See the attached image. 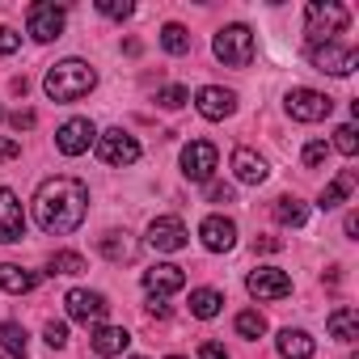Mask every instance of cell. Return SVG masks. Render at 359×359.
<instances>
[{"mask_svg":"<svg viewBox=\"0 0 359 359\" xmlns=\"http://www.w3.org/2000/svg\"><path fill=\"white\" fill-rule=\"evenodd\" d=\"M325 156H330V144H325V140L304 144V169H321V165H325Z\"/></svg>","mask_w":359,"mask_h":359,"instance_id":"cell-33","label":"cell"},{"mask_svg":"<svg viewBox=\"0 0 359 359\" xmlns=\"http://www.w3.org/2000/svg\"><path fill=\"white\" fill-rule=\"evenodd\" d=\"M148 245L161 250V254H177L187 245V224L177 220V216H156L148 224Z\"/></svg>","mask_w":359,"mask_h":359,"instance_id":"cell-12","label":"cell"},{"mask_svg":"<svg viewBox=\"0 0 359 359\" xmlns=\"http://www.w3.org/2000/svg\"><path fill=\"white\" fill-rule=\"evenodd\" d=\"M351 191H355V173H351V169H342V173L334 177V182L321 191V203H317V208H321V212H330V208H338Z\"/></svg>","mask_w":359,"mask_h":359,"instance_id":"cell-24","label":"cell"},{"mask_svg":"<svg viewBox=\"0 0 359 359\" xmlns=\"http://www.w3.org/2000/svg\"><path fill=\"white\" fill-rule=\"evenodd\" d=\"M169 359H187V355H169Z\"/></svg>","mask_w":359,"mask_h":359,"instance_id":"cell-43","label":"cell"},{"mask_svg":"<svg viewBox=\"0 0 359 359\" xmlns=\"http://www.w3.org/2000/svg\"><path fill=\"white\" fill-rule=\"evenodd\" d=\"M195 106H199L203 118L220 123V118H229V114L237 110V93H233V89H220V85H203V89L195 93Z\"/></svg>","mask_w":359,"mask_h":359,"instance_id":"cell-16","label":"cell"},{"mask_svg":"<svg viewBox=\"0 0 359 359\" xmlns=\"http://www.w3.org/2000/svg\"><path fill=\"white\" fill-rule=\"evenodd\" d=\"M5 156H22V144L18 140H0V161Z\"/></svg>","mask_w":359,"mask_h":359,"instance_id":"cell-41","label":"cell"},{"mask_svg":"<svg viewBox=\"0 0 359 359\" xmlns=\"http://www.w3.org/2000/svg\"><path fill=\"white\" fill-rule=\"evenodd\" d=\"M93 85H97V72H93L85 60H64V64H55V68L43 76V89H47L51 102H76V97H85Z\"/></svg>","mask_w":359,"mask_h":359,"instance_id":"cell-2","label":"cell"},{"mask_svg":"<svg viewBox=\"0 0 359 359\" xmlns=\"http://www.w3.org/2000/svg\"><path fill=\"white\" fill-rule=\"evenodd\" d=\"M89 212V187L76 182V177H47L34 195V220L43 233H76L81 220Z\"/></svg>","mask_w":359,"mask_h":359,"instance_id":"cell-1","label":"cell"},{"mask_svg":"<svg viewBox=\"0 0 359 359\" xmlns=\"http://www.w3.org/2000/svg\"><path fill=\"white\" fill-rule=\"evenodd\" d=\"M135 359H140V355H135Z\"/></svg>","mask_w":359,"mask_h":359,"instance_id":"cell-45","label":"cell"},{"mask_svg":"<svg viewBox=\"0 0 359 359\" xmlns=\"http://www.w3.org/2000/svg\"><path fill=\"white\" fill-rule=\"evenodd\" d=\"M0 346H5L9 355H26V346H30L26 325H18V321H0Z\"/></svg>","mask_w":359,"mask_h":359,"instance_id":"cell-25","label":"cell"},{"mask_svg":"<svg viewBox=\"0 0 359 359\" xmlns=\"http://www.w3.org/2000/svg\"><path fill=\"white\" fill-rule=\"evenodd\" d=\"M182 287H187V271L173 266V262H161V266L144 271V292H148L152 300H161V296H169V292H182Z\"/></svg>","mask_w":359,"mask_h":359,"instance_id":"cell-15","label":"cell"},{"mask_svg":"<svg viewBox=\"0 0 359 359\" xmlns=\"http://www.w3.org/2000/svg\"><path fill=\"white\" fill-rule=\"evenodd\" d=\"M161 47H165L169 55H187V51H191V34H187V26L169 22V26L161 30Z\"/></svg>","mask_w":359,"mask_h":359,"instance_id":"cell-28","label":"cell"},{"mask_svg":"<svg viewBox=\"0 0 359 359\" xmlns=\"http://www.w3.org/2000/svg\"><path fill=\"white\" fill-rule=\"evenodd\" d=\"M148 313H152V317H169V304H161V300H148Z\"/></svg>","mask_w":359,"mask_h":359,"instance_id":"cell-42","label":"cell"},{"mask_svg":"<svg viewBox=\"0 0 359 359\" xmlns=\"http://www.w3.org/2000/svg\"><path fill=\"white\" fill-rule=\"evenodd\" d=\"M330 110H334V97H325L317 89H292L287 93V114L296 123H321V118H330Z\"/></svg>","mask_w":359,"mask_h":359,"instance_id":"cell-6","label":"cell"},{"mask_svg":"<svg viewBox=\"0 0 359 359\" xmlns=\"http://www.w3.org/2000/svg\"><path fill=\"white\" fill-rule=\"evenodd\" d=\"M346 22H351V13L338 5V0H313V5L304 9V30H309L313 47L317 43H334V34L346 30Z\"/></svg>","mask_w":359,"mask_h":359,"instance_id":"cell-3","label":"cell"},{"mask_svg":"<svg viewBox=\"0 0 359 359\" xmlns=\"http://www.w3.org/2000/svg\"><path fill=\"white\" fill-rule=\"evenodd\" d=\"M220 304H224V296H220V292H212V287L191 292V313H195V317H203V321H208V317H216V313H220Z\"/></svg>","mask_w":359,"mask_h":359,"instance_id":"cell-27","label":"cell"},{"mask_svg":"<svg viewBox=\"0 0 359 359\" xmlns=\"http://www.w3.org/2000/svg\"><path fill=\"white\" fill-rule=\"evenodd\" d=\"M216 161H220V152H216L212 140H191L182 148V173L191 177V182H208L212 169H216Z\"/></svg>","mask_w":359,"mask_h":359,"instance_id":"cell-9","label":"cell"},{"mask_svg":"<svg viewBox=\"0 0 359 359\" xmlns=\"http://www.w3.org/2000/svg\"><path fill=\"white\" fill-rule=\"evenodd\" d=\"M64 304H68V317L72 321H85V325H102V317H106V296L102 292H85V287H72L68 296H64Z\"/></svg>","mask_w":359,"mask_h":359,"instance_id":"cell-11","label":"cell"},{"mask_svg":"<svg viewBox=\"0 0 359 359\" xmlns=\"http://www.w3.org/2000/svg\"><path fill=\"white\" fill-rule=\"evenodd\" d=\"M187 102H191V93H187L182 85H169V89L156 93V106H161V110H177V106H187Z\"/></svg>","mask_w":359,"mask_h":359,"instance_id":"cell-32","label":"cell"},{"mask_svg":"<svg viewBox=\"0 0 359 359\" xmlns=\"http://www.w3.org/2000/svg\"><path fill=\"white\" fill-rule=\"evenodd\" d=\"M199 359H229V351H224L220 342H203V351H199Z\"/></svg>","mask_w":359,"mask_h":359,"instance_id":"cell-39","label":"cell"},{"mask_svg":"<svg viewBox=\"0 0 359 359\" xmlns=\"http://www.w3.org/2000/svg\"><path fill=\"white\" fill-rule=\"evenodd\" d=\"M245 287L258 300H283V296H292V275L279 271V266H258V271H250Z\"/></svg>","mask_w":359,"mask_h":359,"instance_id":"cell-8","label":"cell"},{"mask_svg":"<svg viewBox=\"0 0 359 359\" xmlns=\"http://www.w3.org/2000/svg\"><path fill=\"white\" fill-rule=\"evenodd\" d=\"M283 241L279 237H254V254H279Z\"/></svg>","mask_w":359,"mask_h":359,"instance_id":"cell-38","label":"cell"},{"mask_svg":"<svg viewBox=\"0 0 359 359\" xmlns=\"http://www.w3.org/2000/svg\"><path fill=\"white\" fill-rule=\"evenodd\" d=\"M325 330H330V338H338V342H355V338H359V313H355L351 304H338V309L325 317Z\"/></svg>","mask_w":359,"mask_h":359,"instance_id":"cell-19","label":"cell"},{"mask_svg":"<svg viewBox=\"0 0 359 359\" xmlns=\"http://www.w3.org/2000/svg\"><path fill=\"white\" fill-rule=\"evenodd\" d=\"M22 47V34H13L9 26H0V55H13Z\"/></svg>","mask_w":359,"mask_h":359,"instance_id":"cell-36","label":"cell"},{"mask_svg":"<svg viewBox=\"0 0 359 359\" xmlns=\"http://www.w3.org/2000/svg\"><path fill=\"white\" fill-rule=\"evenodd\" d=\"M309 60H313L317 72L351 76L355 64H359V51H355V47H338V43H317V47H309Z\"/></svg>","mask_w":359,"mask_h":359,"instance_id":"cell-5","label":"cell"},{"mask_svg":"<svg viewBox=\"0 0 359 359\" xmlns=\"http://www.w3.org/2000/svg\"><path fill=\"white\" fill-rule=\"evenodd\" d=\"M313 351H317V342L304 330H283L279 334V355L283 359H313Z\"/></svg>","mask_w":359,"mask_h":359,"instance_id":"cell-22","label":"cell"},{"mask_svg":"<svg viewBox=\"0 0 359 359\" xmlns=\"http://www.w3.org/2000/svg\"><path fill=\"white\" fill-rule=\"evenodd\" d=\"M34 275L26 271V266H18V262H0V287H5L9 296H26V292H34Z\"/></svg>","mask_w":359,"mask_h":359,"instance_id":"cell-21","label":"cell"},{"mask_svg":"<svg viewBox=\"0 0 359 359\" xmlns=\"http://www.w3.org/2000/svg\"><path fill=\"white\" fill-rule=\"evenodd\" d=\"M5 359H18V355H5Z\"/></svg>","mask_w":359,"mask_h":359,"instance_id":"cell-44","label":"cell"},{"mask_svg":"<svg viewBox=\"0 0 359 359\" xmlns=\"http://www.w3.org/2000/svg\"><path fill=\"white\" fill-rule=\"evenodd\" d=\"M216 60L229 68H250L254 64V30L250 26H224L216 34Z\"/></svg>","mask_w":359,"mask_h":359,"instance_id":"cell-4","label":"cell"},{"mask_svg":"<svg viewBox=\"0 0 359 359\" xmlns=\"http://www.w3.org/2000/svg\"><path fill=\"white\" fill-rule=\"evenodd\" d=\"M97 250H102L110 262H131V258H135V241H131L127 233H106V237L97 241Z\"/></svg>","mask_w":359,"mask_h":359,"instance_id":"cell-23","label":"cell"},{"mask_svg":"<svg viewBox=\"0 0 359 359\" xmlns=\"http://www.w3.org/2000/svg\"><path fill=\"white\" fill-rule=\"evenodd\" d=\"M97 13H106V18H131V5L127 0H97Z\"/></svg>","mask_w":359,"mask_h":359,"instance_id":"cell-35","label":"cell"},{"mask_svg":"<svg viewBox=\"0 0 359 359\" xmlns=\"http://www.w3.org/2000/svg\"><path fill=\"white\" fill-rule=\"evenodd\" d=\"M208 199H212V203H233V187L212 182V187H208Z\"/></svg>","mask_w":359,"mask_h":359,"instance_id":"cell-37","label":"cell"},{"mask_svg":"<svg viewBox=\"0 0 359 359\" xmlns=\"http://www.w3.org/2000/svg\"><path fill=\"white\" fill-rule=\"evenodd\" d=\"M93 135H97V127H93L89 118H68V123L55 131V148H60L64 156H81V152H89Z\"/></svg>","mask_w":359,"mask_h":359,"instance_id":"cell-14","label":"cell"},{"mask_svg":"<svg viewBox=\"0 0 359 359\" xmlns=\"http://www.w3.org/2000/svg\"><path fill=\"white\" fill-rule=\"evenodd\" d=\"M22 237H26V212L18 203V195L5 187L0 191V245H13Z\"/></svg>","mask_w":359,"mask_h":359,"instance_id":"cell-13","label":"cell"},{"mask_svg":"<svg viewBox=\"0 0 359 359\" xmlns=\"http://www.w3.org/2000/svg\"><path fill=\"white\" fill-rule=\"evenodd\" d=\"M47 271H51V275H81V271H85V258L72 254V250H60V254L47 258Z\"/></svg>","mask_w":359,"mask_h":359,"instance_id":"cell-29","label":"cell"},{"mask_svg":"<svg viewBox=\"0 0 359 359\" xmlns=\"http://www.w3.org/2000/svg\"><path fill=\"white\" fill-rule=\"evenodd\" d=\"M97 156H102L106 165H135V161H140V140L127 135L123 127H110V131L97 140Z\"/></svg>","mask_w":359,"mask_h":359,"instance_id":"cell-7","label":"cell"},{"mask_svg":"<svg viewBox=\"0 0 359 359\" xmlns=\"http://www.w3.org/2000/svg\"><path fill=\"white\" fill-rule=\"evenodd\" d=\"M13 127H18V131H30V127H34V110H18V114H13Z\"/></svg>","mask_w":359,"mask_h":359,"instance_id":"cell-40","label":"cell"},{"mask_svg":"<svg viewBox=\"0 0 359 359\" xmlns=\"http://www.w3.org/2000/svg\"><path fill=\"white\" fill-rule=\"evenodd\" d=\"M304 216H309V212H304V203H300L296 195H283V199H275V220H279V224H292V229H300V224H304Z\"/></svg>","mask_w":359,"mask_h":359,"instance_id":"cell-26","label":"cell"},{"mask_svg":"<svg viewBox=\"0 0 359 359\" xmlns=\"http://www.w3.org/2000/svg\"><path fill=\"white\" fill-rule=\"evenodd\" d=\"M26 26H30V34L39 43H51V39L64 34V9L51 5V0H39V5H30V13H26Z\"/></svg>","mask_w":359,"mask_h":359,"instance_id":"cell-10","label":"cell"},{"mask_svg":"<svg viewBox=\"0 0 359 359\" xmlns=\"http://www.w3.org/2000/svg\"><path fill=\"white\" fill-rule=\"evenodd\" d=\"M334 148H338L342 156H355V152H359V135H355L351 123H342V127L334 131Z\"/></svg>","mask_w":359,"mask_h":359,"instance_id":"cell-31","label":"cell"},{"mask_svg":"<svg viewBox=\"0 0 359 359\" xmlns=\"http://www.w3.org/2000/svg\"><path fill=\"white\" fill-rule=\"evenodd\" d=\"M43 338H47V346H51V351H60V346H68V325H64V321H47Z\"/></svg>","mask_w":359,"mask_h":359,"instance_id":"cell-34","label":"cell"},{"mask_svg":"<svg viewBox=\"0 0 359 359\" xmlns=\"http://www.w3.org/2000/svg\"><path fill=\"white\" fill-rule=\"evenodd\" d=\"M233 173H237V182H245V187H262L271 169H266V161L254 148H237L233 152Z\"/></svg>","mask_w":359,"mask_h":359,"instance_id":"cell-18","label":"cell"},{"mask_svg":"<svg viewBox=\"0 0 359 359\" xmlns=\"http://www.w3.org/2000/svg\"><path fill=\"white\" fill-rule=\"evenodd\" d=\"M89 342H93V351H97V355H106V359H110V355H123V351L131 346V334H127L123 325H97Z\"/></svg>","mask_w":359,"mask_h":359,"instance_id":"cell-20","label":"cell"},{"mask_svg":"<svg viewBox=\"0 0 359 359\" xmlns=\"http://www.w3.org/2000/svg\"><path fill=\"white\" fill-rule=\"evenodd\" d=\"M237 334H241V338H262V334H266V317L254 313V309H245V313L237 317Z\"/></svg>","mask_w":359,"mask_h":359,"instance_id":"cell-30","label":"cell"},{"mask_svg":"<svg viewBox=\"0 0 359 359\" xmlns=\"http://www.w3.org/2000/svg\"><path fill=\"white\" fill-rule=\"evenodd\" d=\"M199 237H203V245H208L212 254H229V250L237 245V224L224 220V216H208V220L199 224Z\"/></svg>","mask_w":359,"mask_h":359,"instance_id":"cell-17","label":"cell"}]
</instances>
